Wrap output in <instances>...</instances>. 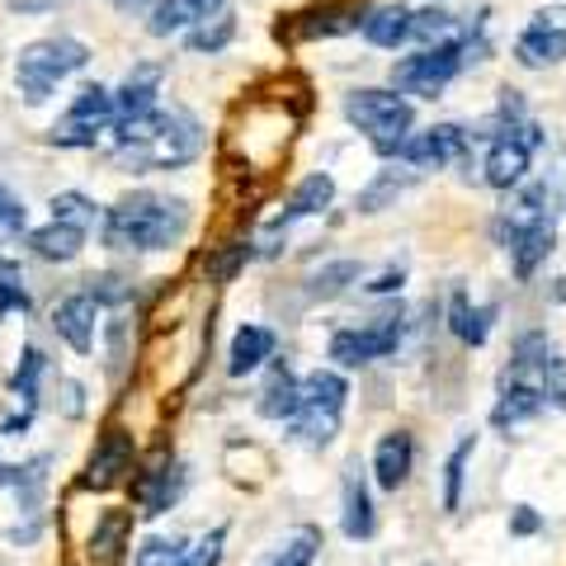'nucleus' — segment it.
Here are the masks:
<instances>
[{
	"label": "nucleus",
	"mask_w": 566,
	"mask_h": 566,
	"mask_svg": "<svg viewBox=\"0 0 566 566\" xmlns=\"http://www.w3.org/2000/svg\"><path fill=\"white\" fill-rule=\"evenodd\" d=\"M345 118H349V128H359L368 137V147H374L382 161H397L406 137H411L416 104L401 91H392V85H364V91L345 95Z\"/></svg>",
	"instance_id": "nucleus-3"
},
{
	"label": "nucleus",
	"mask_w": 566,
	"mask_h": 566,
	"mask_svg": "<svg viewBox=\"0 0 566 566\" xmlns=\"http://www.w3.org/2000/svg\"><path fill=\"white\" fill-rule=\"evenodd\" d=\"M547 297H553V303H566V279H553V283H547Z\"/></svg>",
	"instance_id": "nucleus-46"
},
{
	"label": "nucleus",
	"mask_w": 566,
	"mask_h": 566,
	"mask_svg": "<svg viewBox=\"0 0 566 566\" xmlns=\"http://www.w3.org/2000/svg\"><path fill=\"white\" fill-rule=\"evenodd\" d=\"M349 401V382L335 374V368H316V374L303 378V406L289 420L293 434L303 439L307 449H326L335 434H340V416Z\"/></svg>",
	"instance_id": "nucleus-5"
},
{
	"label": "nucleus",
	"mask_w": 566,
	"mask_h": 566,
	"mask_svg": "<svg viewBox=\"0 0 566 566\" xmlns=\"http://www.w3.org/2000/svg\"><path fill=\"white\" fill-rule=\"evenodd\" d=\"M411 24H416V10H406L401 0H387V6H374L364 14V39L382 48V52H397L401 43H411Z\"/></svg>",
	"instance_id": "nucleus-18"
},
{
	"label": "nucleus",
	"mask_w": 566,
	"mask_h": 566,
	"mask_svg": "<svg viewBox=\"0 0 566 566\" xmlns=\"http://www.w3.org/2000/svg\"><path fill=\"white\" fill-rule=\"evenodd\" d=\"M85 62H91V48H85L81 39H66V33H52V39H39L29 43L20 57H14V91L24 95V104H48L52 95H57V85L66 76H76V71H85Z\"/></svg>",
	"instance_id": "nucleus-4"
},
{
	"label": "nucleus",
	"mask_w": 566,
	"mask_h": 566,
	"mask_svg": "<svg viewBox=\"0 0 566 566\" xmlns=\"http://www.w3.org/2000/svg\"><path fill=\"white\" fill-rule=\"evenodd\" d=\"M463 29H468V20H458V14L430 6V10H420V14H416L411 39H420L424 48H444V43H458V39H463Z\"/></svg>",
	"instance_id": "nucleus-32"
},
{
	"label": "nucleus",
	"mask_w": 566,
	"mask_h": 566,
	"mask_svg": "<svg viewBox=\"0 0 566 566\" xmlns=\"http://www.w3.org/2000/svg\"><path fill=\"white\" fill-rule=\"evenodd\" d=\"M114 128V91H104L99 81L81 85L71 109L48 128L52 147H66V151H91L95 142Z\"/></svg>",
	"instance_id": "nucleus-8"
},
{
	"label": "nucleus",
	"mask_w": 566,
	"mask_h": 566,
	"mask_svg": "<svg viewBox=\"0 0 566 566\" xmlns=\"http://www.w3.org/2000/svg\"><path fill=\"white\" fill-rule=\"evenodd\" d=\"M245 260H255V241L241 232V237L222 241L218 251H212V260H208V279H212V283H232V279L245 270Z\"/></svg>",
	"instance_id": "nucleus-37"
},
{
	"label": "nucleus",
	"mask_w": 566,
	"mask_h": 566,
	"mask_svg": "<svg viewBox=\"0 0 566 566\" xmlns=\"http://www.w3.org/2000/svg\"><path fill=\"white\" fill-rule=\"evenodd\" d=\"M33 424V411H14V416H6V424H0V434H10V439H20L24 430Z\"/></svg>",
	"instance_id": "nucleus-44"
},
{
	"label": "nucleus",
	"mask_w": 566,
	"mask_h": 566,
	"mask_svg": "<svg viewBox=\"0 0 566 566\" xmlns=\"http://www.w3.org/2000/svg\"><path fill=\"white\" fill-rule=\"evenodd\" d=\"M491 322H495V307H491V303L476 307L463 289H453V297H449V331H453L468 349H482V345H486Z\"/></svg>",
	"instance_id": "nucleus-23"
},
{
	"label": "nucleus",
	"mask_w": 566,
	"mask_h": 566,
	"mask_svg": "<svg viewBox=\"0 0 566 566\" xmlns=\"http://www.w3.org/2000/svg\"><path fill=\"white\" fill-rule=\"evenodd\" d=\"M29 251L48 264H71L85 251V232H76V227H66V222H48L39 232H29Z\"/></svg>",
	"instance_id": "nucleus-27"
},
{
	"label": "nucleus",
	"mask_w": 566,
	"mask_h": 566,
	"mask_svg": "<svg viewBox=\"0 0 566 566\" xmlns=\"http://www.w3.org/2000/svg\"><path fill=\"white\" fill-rule=\"evenodd\" d=\"M364 14H368V6H359V0H349V6H322V10L303 14L297 33H303V39H340V33L364 29Z\"/></svg>",
	"instance_id": "nucleus-24"
},
{
	"label": "nucleus",
	"mask_w": 566,
	"mask_h": 566,
	"mask_svg": "<svg viewBox=\"0 0 566 566\" xmlns=\"http://www.w3.org/2000/svg\"><path fill=\"white\" fill-rule=\"evenodd\" d=\"M538 528H543V515L534 505H515V510H510V534H515V538H534Z\"/></svg>",
	"instance_id": "nucleus-43"
},
{
	"label": "nucleus",
	"mask_w": 566,
	"mask_h": 566,
	"mask_svg": "<svg viewBox=\"0 0 566 566\" xmlns=\"http://www.w3.org/2000/svg\"><path fill=\"white\" fill-rule=\"evenodd\" d=\"M128 472H137V444L123 424H104L91 458H85V472H81V486L85 491H114L128 482Z\"/></svg>",
	"instance_id": "nucleus-11"
},
{
	"label": "nucleus",
	"mask_w": 566,
	"mask_h": 566,
	"mask_svg": "<svg viewBox=\"0 0 566 566\" xmlns=\"http://www.w3.org/2000/svg\"><path fill=\"white\" fill-rule=\"evenodd\" d=\"M14 312H33V297H29V279L20 270V260H10V255H0V322Z\"/></svg>",
	"instance_id": "nucleus-36"
},
{
	"label": "nucleus",
	"mask_w": 566,
	"mask_h": 566,
	"mask_svg": "<svg viewBox=\"0 0 566 566\" xmlns=\"http://www.w3.org/2000/svg\"><path fill=\"white\" fill-rule=\"evenodd\" d=\"M133 303H123V307H114V316H109V326H104V335H109V378L114 382H123V374H128V359H133Z\"/></svg>",
	"instance_id": "nucleus-34"
},
{
	"label": "nucleus",
	"mask_w": 566,
	"mask_h": 566,
	"mask_svg": "<svg viewBox=\"0 0 566 566\" xmlns=\"http://www.w3.org/2000/svg\"><path fill=\"white\" fill-rule=\"evenodd\" d=\"M335 203V180L326 170H312V175H303L297 180V189H293V199H289V222H297V218H316V212H326Z\"/></svg>",
	"instance_id": "nucleus-30"
},
{
	"label": "nucleus",
	"mask_w": 566,
	"mask_h": 566,
	"mask_svg": "<svg viewBox=\"0 0 566 566\" xmlns=\"http://www.w3.org/2000/svg\"><path fill=\"white\" fill-rule=\"evenodd\" d=\"M515 62H520L524 71H543V66L566 62V33L528 24V29L520 33V39H515Z\"/></svg>",
	"instance_id": "nucleus-25"
},
{
	"label": "nucleus",
	"mask_w": 566,
	"mask_h": 566,
	"mask_svg": "<svg viewBox=\"0 0 566 566\" xmlns=\"http://www.w3.org/2000/svg\"><path fill=\"white\" fill-rule=\"evenodd\" d=\"M62 397H66V416H81L85 411V392H81V382H62Z\"/></svg>",
	"instance_id": "nucleus-45"
},
{
	"label": "nucleus",
	"mask_w": 566,
	"mask_h": 566,
	"mask_svg": "<svg viewBox=\"0 0 566 566\" xmlns=\"http://www.w3.org/2000/svg\"><path fill=\"white\" fill-rule=\"evenodd\" d=\"M316 553H322V528H316V524H297L255 566H312Z\"/></svg>",
	"instance_id": "nucleus-26"
},
{
	"label": "nucleus",
	"mask_w": 566,
	"mask_h": 566,
	"mask_svg": "<svg viewBox=\"0 0 566 566\" xmlns=\"http://www.w3.org/2000/svg\"><path fill=\"white\" fill-rule=\"evenodd\" d=\"M48 374V354L39 345H24L20 349V364H14V378H10V392L20 397V411H39V387Z\"/></svg>",
	"instance_id": "nucleus-29"
},
{
	"label": "nucleus",
	"mask_w": 566,
	"mask_h": 566,
	"mask_svg": "<svg viewBox=\"0 0 566 566\" xmlns=\"http://www.w3.org/2000/svg\"><path fill=\"white\" fill-rule=\"evenodd\" d=\"M95 326H99V303L85 289L62 297L57 312H52V331H57L76 354H91L95 349Z\"/></svg>",
	"instance_id": "nucleus-14"
},
{
	"label": "nucleus",
	"mask_w": 566,
	"mask_h": 566,
	"mask_svg": "<svg viewBox=\"0 0 566 566\" xmlns=\"http://www.w3.org/2000/svg\"><path fill=\"white\" fill-rule=\"evenodd\" d=\"M128 528H133L128 510H104L91 534V566H123V557H128Z\"/></svg>",
	"instance_id": "nucleus-22"
},
{
	"label": "nucleus",
	"mask_w": 566,
	"mask_h": 566,
	"mask_svg": "<svg viewBox=\"0 0 566 566\" xmlns=\"http://www.w3.org/2000/svg\"><path fill=\"white\" fill-rule=\"evenodd\" d=\"M274 349H279V335H274L270 326L245 322V326L232 335V349H227V374H232V378L255 374L264 359H274Z\"/></svg>",
	"instance_id": "nucleus-19"
},
{
	"label": "nucleus",
	"mask_w": 566,
	"mask_h": 566,
	"mask_svg": "<svg viewBox=\"0 0 566 566\" xmlns=\"http://www.w3.org/2000/svg\"><path fill=\"white\" fill-rule=\"evenodd\" d=\"M29 232V208L10 185H0V241H14Z\"/></svg>",
	"instance_id": "nucleus-41"
},
{
	"label": "nucleus",
	"mask_w": 566,
	"mask_h": 566,
	"mask_svg": "<svg viewBox=\"0 0 566 566\" xmlns=\"http://www.w3.org/2000/svg\"><path fill=\"white\" fill-rule=\"evenodd\" d=\"M359 274H364L359 260H331L303 279V297L307 303H331V297L349 293V283H359Z\"/></svg>",
	"instance_id": "nucleus-28"
},
{
	"label": "nucleus",
	"mask_w": 566,
	"mask_h": 566,
	"mask_svg": "<svg viewBox=\"0 0 566 566\" xmlns=\"http://www.w3.org/2000/svg\"><path fill=\"white\" fill-rule=\"evenodd\" d=\"M463 71L468 66H463L458 43H444V48H420L411 57H397L387 81H392V91H401L406 99H439Z\"/></svg>",
	"instance_id": "nucleus-7"
},
{
	"label": "nucleus",
	"mask_w": 566,
	"mask_h": 566,
	"mask_svg": "<svg viewBox=\"0 0 566 566\" xmlns=\"http://www.w3.org/2000/svg\"><path fill=\"white\" fill-rule=\"evenodd\" d=\"M406 340V307H387L368 326H340L331 335V359L340 368H368L397 354Z\"/></svg>",
	"instance_id": "nucleus-6"
},
{
	"label": "nucleus",
	"mask_w": 566,
	"mask_h": 566,
	"mask_svg": "<svg viewBox=\"0 0 566 566\" xmlns=\"http://www.w3.org/2000/svg\"><path fill=\"white\" fill-rule=\"evenodd\" d=\"M227 10V0H156L147 33L151 39H170V33H189L193 24H203L208 14Z\"/></svg>",
	"instance_id": "nucleus-17"
},
{
	"label": "nucleus",
	"mask_w": 566,
	"mask_h": 566,
	"mask_svg": "<svg viewBox=\"0 0 566 566\" xmlns=\"http://www.w3.org/2000/svg\"><path fill=\"white\" fill-rule=\"evenodd\" d=\"M85 293H91L99 307H123V303H133V279H123V274H91V279H85Z\"/></svg>",
	"instance_id": "nucleus-39"
},
{
	"label": "nucleus",
	"mask_w": 566,
	"mask_h": 566,
	"mask_svg": "<svg viewBox=\"0 0 566 566\" xmlns=\"http://www.w3.org/2000/svg\"><path fill=\"white\" fill-rule=\"evenodd\" d=\"M543 147V128L538 123H520V128H510L505 137H495L491 142V151H486V166H482V180L491 189H520L528 180V161H534V151Z\"/></svg>",
	"instance_id": "nucleus-9"
},
{
	"label": "nucleus",
	"mask_w": 566,
	"mask_h": 566,
	"mask_svg": "<svg viewBox=\"0 0 566 566\" xmlns=\"http://www.w3.org/2000/svg\"><path fill=\"white\" fill-rule=\"evenodd\" d=\"M232 39H237V14L232 10H218V14H208L203 24H193L185 33V48L193 52V57H212V52H222Z\"/></svg>",
	"instance_id": "nucleus-31"
},
{
	"label": "nucleus",
	"mask_w": 566,
	"mask_h": 566,
	"mask_svg": "<svg viewBox=\"0 0 566 566\" xmlns=\"http://www.w3.org/2000/svg\"><path fill=\"white\" fill-rule=\"evenodd\" d=\"M472 453H476V434H463V439L453 444L449 463H444V510H449V515H458V510H463V486H468V463H472Z\"/></svg>",
	"instance_id": "nucleus-35"
},
{
	"label": "nucleus",
	"mask_w": 566,
	"mask_h": 566,
	"mask_svg": "<svg viewBox=\"0 0 566 566\" xmlns=\"http://www.w3.org/2000/svg\"><path fill=\"white\" fill-rule=\"evenodd\" d=\"M133 482H137L133 486L137 491V515L142 520H161L166 510L180 505V495L189 486V472H185L180 458H170V449H156L147 463L137 468Z\"/></svg>",
	"instance_id": "nucleus-10"
},
{
	"label": "nucleus",
	"mask_w": 566,
	"mask_h": 566,
	"mask_svg": "<svg viewBox=\"0 0 566 566\" xmlns=\"http://www.w3.org/2000/svg\"><path fill=\"white\" fill-rule=\"evenodd\" d=\"M297 406H303V378H297L289 364H274L270 378H264V387H260L255 411L264 420H293Z\"/></svg>",
	"instance_id": "nucleus-20"
},
{
	"label": "nucleus",
	"mask_w": 566,
	"mask_h": 566,
	"mask_svg": "<svg viewBox=\"0 0 566 566\" xmlns=\"http://www.w3.org/2000/svg\"><path fill=\"white\" fill-rule=\"evenodd\" d=\"M401 283H406V264H387L382 274H374L364 283V293L368 297H387V293H401Z\"/></svg>",
	"instance_id": "nucleus-42"
},
{
	"label": "nucleus",
	"mask_w": 566,
	"mask_h": 566,
	"mask_svg": "<svg viewBox=\"0 0 566 566\" xmlns=\"http://www.w3.org/2000/svg\"><path fill=\"white\" fill-rule=\"evenodd\" d=\"M161 81H166V66L161 62H137L128 76H123V85L114 91V128L118 123H137L161 109Z\"/></svg>",
	"instance_id": "nucleus-13"
},
{
	"label": "nucleus",
	"mask_w": 566,
	"mask_h": 566,
	"mask_svg": "<svg viewBox=\"0 0 566 566\" xmlns=\"http://www.w3.org/2000/svg\"><path fill=\"white\" fill-rule=\"evenodd\" d=\"M340 528L349 543H368L378 534V510H374V495H368V482L359 463H349L345 472V510H340Z\"/></svg>",
	"instance_id": "nucleus-16"
},
{
	"label": "nucleus",
	"mask_w": 566,
	"mask_h": 566,
	"mask_svg": "<svg viewBox=\"0 0 566 566\" xmlns=\"http://www.w3.org/2000/svg\"><path fill=\"white\" fill-rule=\"evenodd\" d=\"M114 133V170H180L189 161L203 156V128L185 104H170V109H156L137 123H118Z\"/></svg>",
	"instance_id": "nucleus-1"
},
{
	"label": "nucleus",
	"mask_w": 566,
	"mask_h": 566,
	"mask_svg": "<svg viewBox=\"0 0 566 566\" xmlns=\"http://www.w3.org/2000/svg\"><path fill=\"white\" fill-rule=\"evenodd\" d=\"M468 147H472V133L463 123H434V128H420L406 137V147L397 161H406L411 170H444V166H463L468 161Z\"/></svg>",
	"instance_id": "nucleus-12"
},
{
	"label": "nucleus",
	"mask_w": 566,
	"mask_h": 566,
	"mask_svg": "<svg viewBox=\"0 0 566 566\" xmlns=\"http://www.w3.org/2000/svg\"><path fill=\"white\" fill-rule=\"evenodd\" d=\"M416 180H420V170H411L406 161H392L387 170H378L359 193H354V208H359V212H382V208H392L406 189H416Z\"/></svg>",
	"instance_id": "nucleus-21"
},
{
	"label": "nucleus",
	"mask_w": 566,
	"mask_h": 566,
	"mask_svg": "<svg viewBox=\"0 0 566 566\" xmlns=\"http://www.w3.org/2000/svg\"><path fill=\"white\" fill-rule=\"evenodd\" d=\"M52 222H66V227H76V232L91 237V227L104 222V208L95 199H85L81 189H62L57 199H52Z\"/></svg>",
	"instance_id": "nucleus-33"
},
{
	"label": "nucleus",
	"mask_w": 566,
	"mask_h": 566,
	"mask_svg": "<svg viewBox=\"0 0 566 566\" xmlns=\"http://www.w3.org/2000/svg\"><path fill=\"white\" fill-rule=\"evenodd\" d=\"M185 538L180 534H151L147 543H137L133 566H180L185 562Z\"/></svg>",
	"instance_id": "nucleus-38"
},
{
	"label": "nucleus",
	"mask_w": 566,
	"mask_h": 566,
	"mask_svg": "<svg viewBox=\"0 0 566 566\" xmlns=\"http://www.w3.org/2000/svg\"><path fill=\"white\" fill-rule=\"evenodd\" d=\"M222 553H227V524L208 528L203 538H193L185 547V562L180 566H222Z\"/></svg>",
	"instance_id": "nucleus-40"
},
{
	"label": "nucleus",
	"mask_w": 566,
	"mask_h": 566,
	"mask_svg": "<svg viewBox=\"0 0 566 566\" xmlns=\"http://www.w3.org/2000/svg\"><path fill=\"white\" fill-rule=\"evenodd\" d=\"M416 472V439L406 430H387L374 449V482L382 491H401Z\"/></svg>",
	"instance_id": "nucleus-15"
},
{
	"label": "nucleus",
	"mask_w": 566,
	"mask_h": 566,
	"mask_svg": "<svg viewBox=\"0 0 566 566\" xmlns=\"http://www.w3.org/2000/svg\"><path fill=\"white\" fill-rule=\"evenodd\" d=\"M189 218H193V212H189L185 199L137 189V193H123L114 208H104L99 237H104V245H109V251L156 255V251H170V245L185 241Z\"/></svg>",
	"instance_id": "nucleus-2"
}]
</instances>
